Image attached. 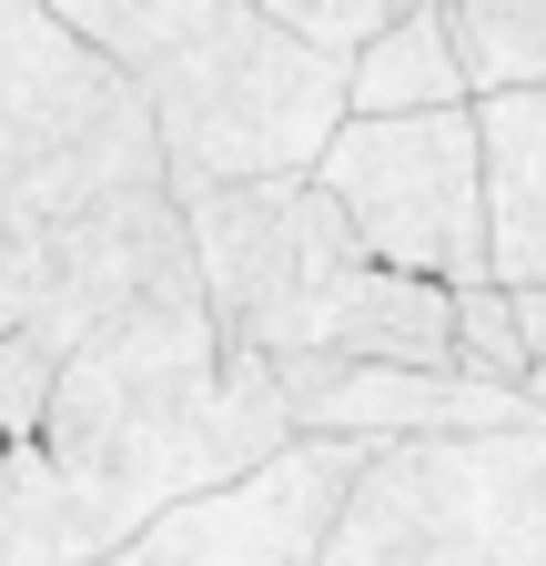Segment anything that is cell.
<instances>
[{"label":"cell","instance_id":"1","mask_svg":"<svg viewBox=\"0 0 546 566\" xmlns=\"http://www.w3.org/2000/svg\"><path fill=\"white\" fill-rule=\"evenodd\" d=\"M31 446L82 506V526L102 536V556H122L153 516L284 455L294 424L263 365H233L213 344V314L182 273L162 294H132L122 314H102L82 344H61Z\"/></svg>","mask_w":546,"mask_h":566},{"label":"cell","instance_id":"2","mask_svg":"<svg viewBox=\"0 0 546 566\" xmlns=\"http://www.w3.org/2000/svg\"><path fill=\"white\" fill-rule=\"evenodd\" d=\"M0 202L51 253V314L31 334L41 354L192 273L143 102L61 31L51 0H0Z\"/></svg>","mask_w":546,"mask_h":566},{"label":"cell","instance_id":"3","mask_svg":"<svg viewBox=\"0 0 546 566\" xmlns=\"http://www.w3.org/2000/svg\"><path fill=\"white\" fill-rule=\"evenodd\" d=\"M51 11L132 82L172 202L213 182H304L345 132V71L304 61L253 0H51Z\"/></svg>","mask_w":546,"mask_h":566},{"label":"cell","instance_id":"4","mask_svg":"<svg viewBox=\"0 0 546 566\" xmlns=\"http://www.w3.org/2000/svg\"><path fill=\"white\" fill-rule=\"evenodd\" d=\"M314 566H546V424L365 455Z\"/></svg>","mask_w":546,"mask_h":566},{"label":"cell","instance_id":"5","mask_svg":"<svg viewBox=\"0 0 546 566\" xmlns=\"http://www.w3.org/2000/svg\"><path fill=\"white\" fill-rule=\"evenodd\" d=\"M172 223L192 253V294L213 314V344L233 365L324 354L334 304L365 273V253L345 243V223L314 182H213V192H182Z\"/></svg>","mask_w":546,"mask_h":566},{"label":"cell","instance_id":"6","mask_svg":"<svg viewBox=\"0 0 546 566\" xmlns=\"http://www.w3.org/2000/svg\"><path fill=\"white\" fill-rule=\"evenodd\" d=\"M345 243L375 273L465 294L486 283V212H475V132L465 112H416V122H345L304 172Z\"/></svg>","mask_w":546,"mask_h":566},{"label":"cell","instance_id":"7","mask_svg":"<svg viewBox=\"0 0 546 566\" xmlns=\"http://www.w3.org/2000/svg\"><path fill=\"white\" fill-rule=\"evenodd\" d=\"M355 475H365V446H304L294 436L253 475L153 516L122 556L132 566H314V546H324V526H334Z\"/></svg>","mask_w":546,"mask_h":566},{"label":"cell","instance_id":"8","mask_svg":"<svg viewBox=\"0 0 546 566\" xmlns=\"http://www.w3.org/2000/svg\"><path fill=\"white\" fill-rule=\"evenodd\" d=\"M475 132V212H486V283L526 294L546 283V92L465 102Z\"/></svg>","mask_w":546,"mask_h":566},{"label":"cell","instance_id":"9","mask_svg":"<svg viewBox=\"0 0 546 566\" xmlns=\"http://www.w3.org/2000/svg\"><path fill=\"white\" fill-rule=\"evenodd\" d=\"M416 112H465L455 51H445V0H405L395 31L365 41L345 71V122H416Z\"/></svg>","mask_w":546,"mask_h":566},{"label":"cell","instance_id":"10","mask_svg":"<svg viewBox=\"0 0 546 566\" xmlns=\"http://www.w3.org/2000/svg\"><path fill=\"white\" fill-rule=\"evenodd\" d=\"M445 51L465 102L546 92V0H445Z\"/></svg>","mask_w":546,"mask_h":566},{"label":"cell","instance_id":"11","mask_svg":"<svg viewBox=\"0 0 546 566\" xmlns=\"http://www.w3.org/2000/svg\"><path fill=\"white\" fill-rule=\"evenodd\" d=\"M0 566H102V536L61 495L41 446H0Z\"/></svg>","mask_w":546,"mask_h":566},{"label":"cell","instance_id":"12","mask_svg":"<svg viewBox=\"0 0 546 566\" xmlns=\"http://www.w3.org/2000/svg\"><path fill=\"white\" fill-rule=\"evenodd\" d=\"M253 11H263L273 31H284L304 61H324V71H355V51L395 31V11H405V0H253Z\"/></svg>","mask_w":546,"mask_h":566},{"label":"cell","instance_id":"13","mask_svg":"<svg viewBox=\"0 0 546 566\" xmlns=\"http://www.w3.org/2000/svg\"><path fill=\"white\" fill-rule=\"evenodd\" d=\"M445 324H455V375H465V385L526 395V344H516V324H506V294H496V283H465V294L445 304Z\"/></svg>","mask_w":546,"mask_h":566},{"label":"cell","instance_id":"14","mask_svg":"<svg viewBox=\"0 0 546 566\" xmlns=\"http://www.w3.org/2000/svg\"><path fill=\"white\" fill-rule=\"evenodd\" d=\"M51 365L31 334H0V446H31L41 436V395H51Z\"/></svg>","mask_w":546,"mask_h":566},{"label":"cell","instance_id":"15","mask_svg":"<svg viewBox=\"0 0 546 566\" xmlns=\"http://www.w3.org/2000/svg\"><path fill=\"white\" fill-rule=\"evenodd\" d=\"M506 324H516V344H526V375H536V365H546V283L506 294Z\"/></svg>","mask_w":546,"mask_h":566},{"label":"cell","instance_id":"16","mask_svg":"<svg viewBox=\"0 0 546 566\" xmlns=\"http://www.w3.org/2000/svg\"><path fill=\"white\" fill-rule=\"evenodd\" d=\"M526 405H536V415H546V365H536V375H526Z\"/></svg>","mask_w":546,"mask_h":566},{"label":"cell","instance_id":"17","mask_svg":"<svg viewBox=\"0 0 546 566\" xmlns=\"http://www.w3.org/2000/svg\"><path fill=\"white\" fill-rule=\"evenodd\" d=\"M102 566H132V556H102Z\"/></svg>","mask_w":546,"mask_h":566}]
</instances>
